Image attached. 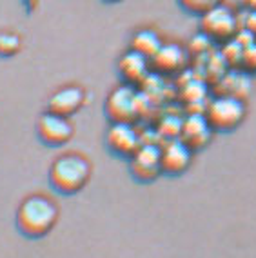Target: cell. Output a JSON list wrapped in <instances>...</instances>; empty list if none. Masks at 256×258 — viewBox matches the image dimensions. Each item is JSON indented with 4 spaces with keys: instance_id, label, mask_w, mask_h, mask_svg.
I'll list each match as a JSON object with an SVG mask.
<instances>
[{
    "instance_id": "6da1fadb",
    "label": "cell",
    "mask_w": 256,
    "mask_h": 258,
    "mask_svg": "<svg viewBox=\"0 0 256 258\" xmlns=\"http://www.w3.org/2000/svg\"><path fill=\"white\" fill-rule=\"evenodd\" d=\"M58 217L60 211L55 200L49 199L47 195L35 193L20 202L15 215V224L20 235H24L26 238L38 240L53 231Z\"/></svg>"
},
{
    "instance_id": "7a4b0ae2",
    "label": "cell",
    "mask_w": 256,
    "mask_h": 258,
    "mask_svg": "<svg viewBox=\"0 0 256 258\" xmlns=\"http://www.w3.org/2000/svg\"><path fill=\"white\" fill-rule=\"evenodd\" d=\"M93 166L89 158L84 157L82 153L69 151L64 155H58L51 162L47 178L49 185L56 193L71 197V195L80 193L91 180Z\"/></svg>"
},
{
    "instance_id": "3957f363",
    "label": "cell",
    "mask_w": 256,
    "mask_h": 258,
    "mask_svg": "<svg viewBox=\"0 0 256 258\" xmlns=\"http://www.w3.org/2000/svg\"><path fill=\"white\" fill-rule=\"evenodd\" d=\"M204 113L216 133H231L243 124L247 116V104L242 97L220 93L211 98Z\"/></svg>"
},
{
    "instance_id": "277c9868",
    "label": "cell",
    "mask_w": 256,
    "mask_h": 258,
    "mask_svg": "<svg viewBox=\"0 0 256 258\" xmlns=\"http://www.w3.org/2000/svg\"><path fill=\"white\" fill-rule=\"evenodd\" d=\"M105 116L109 122H131L137 124V120L144 113V95L138 91L137 86L131 84H120L105 98L104 104Z\"/></svg>"
},
{
    "instance_id": "5b68a950",
    "label": "cell",
    "mask_w": 256,
    "mask_h": 258,
    "mask_svg": "<svg viewBox=\"0 0 256 258\" xmlns=\"http://www.w3.org/2000/svg\"><path fill=\"white\" fill-rule=\"evenodd\" d=\"M200 33L211 42L225 44L240 33V17L231 6L222 2L200 17Z\"/></svg>"
},
{
    "instance_id": "8992f818",
    "label": "cell",
    "mask_w": 256,
    "mask_h": 258,
    "mask_svg": "<svg viewBox=\"0 0 256 258\" xmlns=\"http://www.w3.org/2000/svg\"><path fill=\"white\" fill-rule=\"evenodd\" d=\"M127 162L129 173L137 182L151 184L160 175H164V169H162V144L144 140V144Z\"/></svg>"
},
{
    "instance_id": "52a82bcc",
    "label": "cell",
    "mask_w": 256,
    "mask_h": 258,
    "mask_svg": "<svg viewBox=\"0 0 256 258\" xmlns=\"http://www.w3.org/2000/svg\"><path fill=\"white\" fill-rule=\"evenodd\" d=\"M142 144V133L131 122H111L105 131V148L118 158L129 160Z\"/></svg>"
},
{
    "instance_id": "ba28073f",
    "label": "cell",
    "mask_w": 256,
    "mask_h": 258,
    "mask_svg": "<svg viewBox=\"0 0 256 258\" xmlns=\"http://www.w3.org/2000/svg\"><path fill=\"white\" fill-rule=\"evenodd\" d=\"M37 137L47 148H62L73 139L75 125L71 118L44 111L37 120Z\"/></svg>"
},
{
    "instance_id": "9c48e42d",
    "label": "cell",
    "mask_w": 256,
    "mask_h": 258,
    "mask_svg": "<svg viewBox=\"0 0 256 258\" xmlns=\"http://www.w3.org/2000/svg\"><path fill=\"white\" fill-rule=\"evenodd\" d=\"M86 104V89L78 84H66L51 93L47 98L46 111L71 118Z\"/></svg>"
},
{
    "instance_id": "30bf717a",
    "label": "cell",
    "mask_w": 256,
    "mask_h": 258,
    "mask_svg": "<svg viewBox=\"0 0 256 258\" xmlns=\"http://www.w3.org/2000/svg\"><path fill=\"white\" fill-rule=\"evenodd\" d=\"M195 151L180 137L167 139L162 144V169L164 175L180 176L191 167Z\"/></svg>"
},
{
    "instance_id": "8fae6325",
    "label": "cell",
    "mask_w": 256,
    "mask_h": 258,
    "mask_svg": "<svg viewBox=\"0 0 256 258\" xmlns=\"http://www.w3.org/2000/svg\"><path fill=\"white\" fill-rule=\"evenodd\" d=\"M116 70H118V75L123 84H131V86H137L138 88V86H142L151 77V58H147L142 53L127 47L118 56Z\"/></svg>"
},
{
    "instance_id": "7c38bea8",
    "label": "cell",
    "mask_w": 256,
    "mask_h": 258,
    "mask_svg": "<svg viewBox=\"0 0 256 258\" xmlns=\"http://www.w3.org/2000/svg\"><path fill=\"white\" fill-rule=\"evenodd\" d=\"M215 129L209 124L206 113H189L182 120L180 127V139L187 144L193 151L197 153L200 149H206L215 137Z\"/></svg>"
},
{
    "instance_id": "4fadbf2b",
    "label": "cell",
    "mask_w": 256,
    "mask_h": 258,
    "mask_svg": "<svg viewBox=\"0 0 256 258\" xmlns=\"http://www.w3.org/2000/svg\"><path fill=\"white\" fill-rule=\"evenodd\" d=\"M189 51L180 44V42H164V46L158 49L151 58L153 73L162 75V77H173L187 66Z\"/></svg>"
},
{
    "instance_id": "5bb4252c",
    "label": "cell",
    "mask_w": 256,
    "mask_h": 258,
    "mask_svg": "<svg viewBox=\"0 0 256 258\" xmlns=\"http://www.w3.org/2000/svg\"><path fill=\"white\" fill-rule=\"evenodd\" d=\"M164 38L155 28H138L137 31L131 35L129 38V47L138 53L146 55L147 58H153V56L158 53L162 46H164Z\"/></svg>"
},
{
    "instance_id": "9a60e30c",
    "label": "cell",
    "mask_w": 256,
    "mask_h": 258,
    "mask_svg": "<svg viewBox=\"0 0 256 258\" xmlns=\"http://www.w3.org/2000/svg\"><path fill=\"white\" fill-rule=\"evenodd\" d=\"M22 37L17 31H11V29L0 31V56L2 58H11L19 55L22 51Z\"/></svg>"
},
{
    "instance_id": "2e32d148",
    "label": "cell",
    "mask_w": 256,
    "mask_h": 258,
    "mask_svg": "<svg viewBox=\"0 0 256 258\" xmlns=\"http://www.w3.org/2000/svg\"><path fill=\"white\" fill-rule=\"evenodd\" d=\"M178 6L185 13L195 15V17H202V15L209 11L211 8L222 4L224 0H176Z\"/></svg>"
},
{
    "instance_id": "e0dca14e",
    "label": "cell",
    "mask_w": 256,
    "mask_h": 258,
    "mask_svg": "<svg viewBox=\"0 0 256 258\" xmlns=\"http://www.w3.org/2000/svg\"><path fill=\"white\" fill-rule=\"evenodd\" d=\"M242 68L247 73H256V40L252 44H247L242 55Z\"/></svg>"
},
{
    "instance_id": "ac0fdd59",
    "label": "cell",
    "mask_w": 256,
    "mask_h": 258,
    "mask_svg": "<svg viewBox=\"0 0 256 258\" xmlns=\"http://www.w3.org/2000/svg\"><path fill=\"white\" fill-rule=\"evenodd\" d=\"M240 4H242L243 10L256 11V0H240Z\"/></svg>"
},
{
    "instance_id": "d6986e66",
    "label": "cell",
    "mask_w": 256,
    "mask_h": 258,
    "mask_svg": "<svg viewBox=\"0 0 256 258\" xmlns=\"http://www.w3.org/2000/svg\"><path fill=\"white\" fill-rule=\"evenodd\" d=\"M104 2H107V4H116V2H122V0H104Z\"/></svg>"
}]
</instances>
